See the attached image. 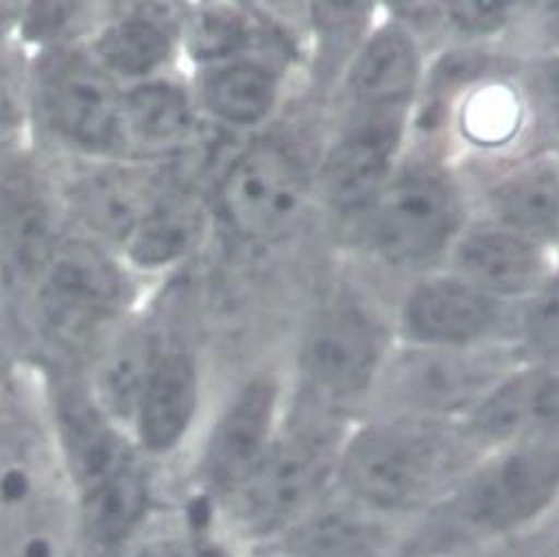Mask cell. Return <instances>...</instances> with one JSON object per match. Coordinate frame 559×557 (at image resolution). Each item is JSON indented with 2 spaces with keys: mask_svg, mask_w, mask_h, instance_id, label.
I'll return each instance as SVG.
<instances>
[{
  "mask_svg": "<svg viewBox=\"0 0 559 557\" xmlns=\"http://www.w3.org/2000/svg\"><path fill=\"white\" fill-rule=\"evenodd\" d=\"M559 502V445H528L474 464L414 520L399 557H464L524 535Z\"/></svg>",
  "mask_w": 559,
  "mask_h": 557,
  "instance_id": "1",
  "label": "cell"
},
{
  "mask_svg": "<svg viewBox=\"0 0 559 557\" xmlns=\"http://www.w3.org/2000/svg\"><path fill=\"white\" fill-rule=\"evenodd\" d=\"M56 453L84 548L129 553L153 507L146 455L96 403L80 399L60 401Z\"/></svg>",
  "mask_w": 559,
  "mask_h": 557,
  "instance_id": "2",
  "label": "cell"
},
{
  "mask_svg": "<svg viewBox=\"0 0 559 557\" xmlns=\"http://www.w3.org/2000/svg\"><path fill=\"white\" fill-rule=\"evenodd\" d=\"M478 449L469 431L436 420L374 425L343 445L336 489L412 524L472 472Z\"/></svg>",
  "mask_w": 559,
  "mask_h": 557,
  "instance_id": "3",
  "label": "cell"
},
{
  "mask_svg": "<svg viewBox=\"0 0 559 557\" xmlns=\"http://www.w3.org/2000/svg\"><path fill=\"white\" fill-rule=\"evenodd\" d=\"M341 449L328 423L276 436L250 481L215 513L217 531L246 555L263 546L334 489Z\"/></svg>",
  "mask_w": 559,
  "mask_h": 557,
  "instance_id": "4",
  "label": "cell"
},
{
  "mask_svg": "<svg viewBox=\"0 0 559 557\" xmlns=\"http://www.w3.org/2000/svg\"><path fill=\"white\" fill-rule=\"evenodd\" d=\"M34 288L43 330L69 349L98 341L131 301L124 268L88 239H60Z\"/></svg>",
  "mask_w": 559,
  "mask_h": 557,
  "instance_id": "5",
  "label": "cell"
},
{
  "mask_svg": "<svg viewBox=\"0 0 559 557\" xmlns=\"http://www.w3.org/2000/svg\"><path fill=\"white\" fill-rule=\"evenodd\" d=\"M306 173L274 142H257L226 170L217 206L226 226L248 241H276L293 233L306 209Z\"/></svg>",
  "mask_w": 559,
  "mask_h": 557,
  "instance_id": "6",
  "label": "cell"
},
{
  "mask_svg": "<svg viewBox=\"0 0 559 557\" xmlns=\"http://www.w3.org/2000/svg\"><path fill=\"white\" fill-rule=\"evenodd\" d=\"M40 103L49 127L75 149L96 155L127 149L124 91L93 56L53 60L43 75Z\"/></svg>",
  "mask_w": 559,
  "mask_h": 557,
  "instance_id": "7",
  "label": "cell"
},
{
  "mask_svg": "<svg viewBox=\"0 0 559 557\" xmlns=\"http://www.w3.org/2000/svg\"><path fill=\"white\" fill-rule=\"evenodd\" d=\"M409 524L334 489L248 557H399Z\"/></svg>",
  "mask_w": 559,
  "mask_h": 557,
  "instance_id": "8",
  "label": "cell"
},
{
  "mask_svg": "<svg viewBox=\"0 0 559 557\" xmlns=\"http://www.w3.org/2000/svg\"><path fill=\"white\" fill-rule=\"evenodd\" d=\"M457 222L453 186L436 173H414L374 200L371 239L394 261H423L447 246Z\"/></svg>",
  "mask_w": 559,
  "mask_h": 557,
  "instance_id": "9",
  "label": "cell"
},
{
  "mask_svg": "<svg viewBox=\"0 0 559 557\" xmlns=\"http://www.w3.org/2000/svg\"><path fill=\"white\" fill-rule=\"evenodd\" d=\"M276 390L257 379L243 388L215 425L200 458L198 483L202 498L217 513L257 472L274 436Z\"/></svg>",
  "mask_w": 559,
  "mask_h": 557,
  "instance_id": "10",
  "label": "cell"
},
{
  "mask_svg": "<svg viewBox=\"0 0 559 557\" xmlns=\"http://www.w3.org/2000/svg\"><path fill=\"white\" fill-rule=\"evenodd\" d=\"M200 403V379L191 354L157 349L142 390L131 436L146 455H168L189 436Z\"/></svg>",
  "mask_w": 559,
  "mask_h": 557,
  "instance_id": "11",
  "label": "cell"
},
{
  "mask_svg": "<svg viewBox=\"0 0 559 557\" xmlns=\"http://www.w3.org/2000/svg\"><path fill=\"white\" fill-rule=\"evenodd\" d=\"M379 367V334L356 308H332L317 319L306 345L304 369L312 386L330 396H352L367 388Z\"/></svg>",
  "mask_w": 559,
  "mask_h": 557,
  "instance_id": "12",
  "label": "cell"
},
{
  "mask_svg": "<svg viewBox=\"0 0 559 557\" xmlns=\"http://www.w3.org/2000/svg\"><path fill=\"white\" fill-rule=\"evenodd\" d=\"M403 125L352 116L325 166V186L341 209L374 204L390 173Z\"/></svg>",
  "mask_w": 559,
  "mask_h": 557,
  "instance_id": "13",
  "label": "cell"
},
{
  "mask_svg": "<svg viewBox=\"0 0 559 557\" xmlns=\"http://www.w3.org/2000/svg\"><path fill=\"white\" fill-rule=\"evenodd\" d=\"M418 80V56L399 29H385L365 47L354 64L349 91L354 116L403 122Z\"/></svg>",
  "mask_w": 559,
  "mask_h": 557,
  "instance_id": "14",
  "label": "cell"
},
{
  "mask_svg": "<svg viewBox=\"0 0 559 557\" xmlns=\"http://www.w3.org/2000/svg\"><path fill=\"white\" fill-rule=\"evenodd\" d=\"M496 321V304L476 286L436 278L409 299V332L433 345H462L483 336Z\"/></svg>",
  "mask_w": 559,
  "mask_h": 557,
  "instance_id": "15",
  "label": "cell"
},
{
  "mask_svg": "<svg viewBox=\"0 0 559 557\" xmlns=\"http://www.w3.org/2000/svg\"><path fill=\"white\" fill-rule=\"evenodd\" d=\"M58 244L53 215L34 186L0 181V265L34 284Z\"/></svg>",
  "mask_w": 559,
  "mask_h": 557,
  "instance_id": "16",
  "label": "cell"
},
{
  "mask_svg": "<svg viewBox=\"0 0 559 557\" xmlns=\"http://www.w3.org/2000/svg\"><path fill=\"white\" fill-rule=\"evenodd\" d=\"M166 193L144 173L107 168L75 186L73 204L91 230L122 246Z\"/></svg>",
  "mask_w": 559,
  "mask_h": 557,
  "instance_id": "17",
  "label": "cell"
},
{
  "mask_svg": "<svg viewBox=\"0 0 559 557\" xmlns=\"http://www.w3.org/2000/svg\"><path fill=\"white\" fill-rule=\"evenodd\" d=\"M559 425V371L513 379L476 412L469 434L476 442L515 440Z\"/></svg>",
  "mask_w": 559,
  "mask_h": 557,
  "instance_id": "18",
  "label": "cell"
},
{
  "mask_svg": "<svg viewBox=\"0 0 559 557\" xmlns=\"http://www.w3.org/2000/svg\"><path fill=\"white\" fill-rule=\"evenodd\" d=\"M491 369L462 356H412L394 371V392L409 405L431 412L457 410L489 386Z\"/></svg>",
  "mask_w": 559,
  "mask_h": 557,
  "instance_id": "19",
  "label": "cell"
},
{
  "mask_svg": "<svg viewBox=\"0 0 559 557\" xmlns=\"http://www.w3.org/2000/svg\"><path fill=\"white\" fill-rule=\"evenodd\" d=\"M460 265L478 291L520 295L542 276V257L522 235L504 230H478L460 246Z\"/></svg>",
  "mask_w": 559,
  "mask_h": 557,
  "instance_id": "20",
  "label": "cell"
},
{
  "mask_svg": "<svg viewBox=\"0 0 559 557\" xmlns=\"http://www.w3.org/2000/svg\"><path fill=\"white\" fill-rule=\"evenodd\" d=\"M124 142L142 151H162L179 144L193 127V105L186 91L168 80L153 78L124 91Z\"/></svg>",
  "mask_w": 559,
  "mask_h": 557,
  "instance_id": "21",
  "label": "cell"
},
{
  "mask_svg": "<svg viewBox=\"0 0 559 557\" xmlns=\"http://www.w3.org/2000/svg\"><path fill=\"white\" fill-rule=\"evenodd\" d=\"M173 34L164 23L146 14L109 23L93 43L96 60L116 80L131 84L153 80L173 56Z\"/></svg>",
  "mask_w": 559,
  "mask_h": 557,
  "instance_id": "22",
  "label": "cell"
},
{
  "mask_svg": "<svg viewBox=\"0 0 559 557\" xmlns=\"http://www.w3.org/2000/svg\"><path fill=\"white\" fill-rule=\"evenodd\" d=\"M157 349V343L146 330H131L103 356L96 377V401L93 403L116 425H129L131 429Z\"/></svg>",
  "mask_w": 559,
  "mask_h": 557,
  "instance_id": "23",
  "label": "cell"
},
{
  "mask_svg": "<svg viewBox=\"0 0 559 557\" xmlns=\"http://www.w3.org/2000/svg\"><path fill=\"white\" fill-rule=\"evenodd\" d=\"M200 226V209L189 198L166 193L127 237L122 250L133 265L157 270L193 248Z\"/></svg>",
  "mask_w": 559,
  "mask_h": 557,
  "instance_id": "24",
  "label": "cell"
},
{
  "mask_svg": "<svg viewBox=\"0 0 559 557\" xmlns=\"http://www.w3.org/2000/svg\"><path fill=\"white\" fill-rule=\"evenodd\" d=\"M202 98L219 120L250 127L270 114L276 100V80L272 71L257 62H224L204 75Z\"/></svg>",
  "mask_w": 559,
  "mask_h": 557,
  "instance_id": "25",
  "label": "cell"
},
{
  "mask_svg": "<svg viewBox=\"0 0 559 557\" xmlns=\"http://www.w3.org/2000/svg\"><path fill=\"white\" fill-rule=\"evenodd\" d=\"M496 204L522 235H550L559 224V177L548 166L526 168L500 186Z\"/></svg>",
  "mask_w": 559,
  "mask_h": 557,
  "instance_id": "26",
  "label": "cell"
},
{
  "mask_svg": "<svg viewBox=\"0 0 559 557\" xmlns=\"http://www.w3.org/2000/svg\"><path fill=\"white\" fill-rule=\"evenodd\" d=\"M127 557H248L217 526H183L142 537Z\"/></svg>",
  "mask_w": 559,
  "mask_h": 557,
  "instance_id": "27",
  "label": "cell"
},
{
  "mask_svg": "<svg viewBox=\"0 0 559 557\" xmlns=\"http://www.w3.org/2000/svg\"><path fill=\"white\" fill-rule=\"evenodd\" d=\"M248 38L246 23L226 10L206 12L193 21L189 32V43L195 58L204 60H226L235 56Z\"/></svg>",
  "mask_w": 559,
  "mask_h": 557,
  "instance_id": "28",
  "label": "cell"
},
{
  "mask_svg": "<svg viewBox=\"0 0 559 557\" xmlns=\"http://www.w3.org/2000/svg\"><path fill=\"white\" fill-rule=\"evenodd\" d=\"M526 332L531 345L539 354L559 358V282L548 286L533 304Z\"/></svg>",
  "mask_w": 559,
  "mask_h": 557,
  "instance_id": "29",
  "label": "cell"
},
{
  "mask_svg": "<svg viewBox=\"0 0 559 557\" xmlns=\"http://www.w3.org/2000/svg\"><path fill=\"white\" fill-rule=\"evenodd\" d=\"M449 14L467 32H491L504 21L507 8L498 3H457L449 8Z\"/></svg>",
  "mask_w": 559,
  "mask_h": 557,
  "instance_id": "30",
  "label": "cell"
},
{
  "mask_svg": "<svg viewBox=\"0 0 559 557\" xmlns=\"http://www.w3.org/2000/svg\"><path fill=\"white\" fill-rule=\"evenodd\" d=\"M19 122H21L19 91L10 71L5 69L3 62H0V138H5L10 131H14Z\"/></svg>",
  "mask_w": 559,
  "mask_h": 557,
  "instance_id": "31",
  "label": "cell"
},
{
  "mask_svg": "<svg viewBox=\"0 0 559 557\" xmlns=\"http://www.w3.org/2000/svg\"><path fill=\"white\" fill-rule=\"evenodd\" d=\"M548 88H550V98H552V107L557 111L559 118V62L550 69L548 73Z\"/></svg>",
  "mask_w": 559,
  "mask_h": 557,
  "instance_id": "32",
  "label": "cell"
},
{
  "mask_svg": "<svg viewBox=\"0 0 559 557\" xmlns=\"http://www.w3.org/2000/svg\"><path fill=\"white\" fill-rule=\"evenodd\" d=\"M557 14H559V8H557Z\"/></svg>",
  "mask_w": 559,
  "mask_h": 557,
  "instance_id": "33",
  "label": "cell"
}]
</instances>
